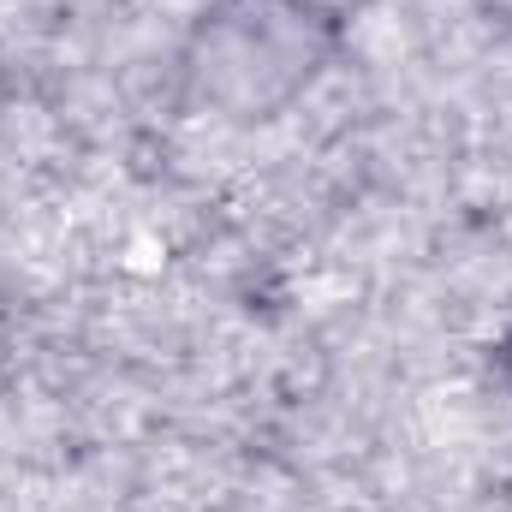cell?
Masks as SVG:
<instances>
[{
    "mask_svg": "<svg viewBox=\"0 0 512 512\" xmlns=\"http://www.w3.org/2000/svg\"><path fill=\"white\" fill-rule=\"evenodd\" d=\"M346 18L328 0H209L173 54L179 102L215 126L292 114L340 60Z\"/></svg>",
    "mask_w": 512,
    "mask_h": 512,
    "instance_id": "6da1fadb",
    "label": "cell"
},
{
    "mask_svg": "<svg viewBox=\"0 0 512 512\" xmlns=\"http://www.w3.org/2000/svg\"><path fill=\"white\" fill-rule=\"evenodd\" d=\"M495 376L512 393V316H507V328H501V340H495Z\"/></svg>",
    "mask_w": 512,
    "mask_h": 512,
    "instance_id": "7a4b0ae2",
    "label": "cell"
}]
</instances>
